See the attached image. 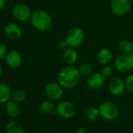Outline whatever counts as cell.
I'll use <instances>...</instances> for the list:
<instances>
[{
  "instance_id": "cell-27",
  "label": "cell",
  "mask_w": 133,
  "mask_h": 133,
  "mask_svg": "<svg viewBox=\"0 0 133 133\" xmlns=\"http://www.w3.org/2000/svg\"><path fill=\"white\" fill-rule=\"evenodd\" d=\"M58 46H59V48L60 49L65 50L66 49H68V47L69 46V45H68V42H66V40L65 39V40H61V41L59 42Z\"/></svg>"
},
{
  "instance_id": "cell-23",
  "label": "cell",
  "mask_w": 133,
  "mask_h": 133,
  "mask_svg": "<svg viewBox=\"0 0 133 133\" xmlns=\"http://www.w3.org/2000/svg\"><path fill=\"white\" fill-rule=\"evenodd\" d=\"M40 110L45 114H49L54 110V105L50 101H43L40 105Z\"/></svg>"
},
{
  "instance_id": "cell-24",
  "label": "cell",
  "mask_w": 133,
  "mask_h": 133,
  "mask_svg": "<svg viewBox=\"0 0 133 133\" xmlns=\"http://www.w3.org/2000/svg\"><path fill=\"white\" fill-rule=\"evenodd\" d=\"M100 73H101V75L105 78H109V77H110L112 75L113 70H112V68H110L109 65H104L103 68L101 69V72Z\"/></svg>"
},
{
  "instance_id": "cell-32",
  "label": "cell",
  "mask_w": 133,
  "mask_h": 133,
  "mask_svg": "<svg viewBox=\"0 0 133 133\" xmlns=\"http://www.w3.org/2000/svg\"><path fill=\"white\" fill-rule=\"evenodd\" d=\"M0 31H1V26H0Z\"/></svg>"
},
{
  "instance_id": "cell-17",
  "label": "cell",
  "mask_w": 133,
  "mask_h": 133,
  "mask_svg": "<svg viewBox=\"0 0 133 133\" xmlns=\"http://www.w3.org/2000/svg\"><path fill=\"white\" fill-rule=\"evenodd\" d=\"M12 98V91L9 85L0 82V103H7Z\"/></svg>"
},
{
  "instance_id": "cell-14",
  "label": "cell",
  "mask_w": 133,
  "mask_h": 133,
  "mask_svg": "<svg viewBox=\"0 0 133 133\" xmlns=\"http://www.w3.org/2000/svg\"><path fill=\"white\" fill-rule=\"evenodd\" d=\"M21 107L17 102L13 100H9L6 105V111L7 114L13 118L18 117L21 114Z\"/></svg>"
},
{
  "instance_id": "cell-13",
  "label": "cell",
  "mask_w": 133,
  "mask_h": 133,
  "mask_svg": "<svg viewBox=\"0 0 133 133\" xmlns=\"http://www.w3.org/2000/svg\"><path fill=\"white\" fill-rule=\"evenodd\" d=\"M5 33L11 39H17L22 35V28L16 23H10L5 27Z\"/></svg>"
},
{
  "instance_id": "cell-11",
  "label": "cell",
  "mask_w": 133,
  "mask_h": 133,
  "mask_svg": "<svg viewBox=\"0 0 133 133\" xmlns=\"http://www.w3.org/2000/svg\"><path fill=\"white\" fill-rule=\"evenodd\" d=\"M6 61L10 68H17L22 63V56L19 52L16 50H11L7 53L6 56Z\"/></svg>"
},
{
  "instance_id": "cell-4",
  "label": "cell",
  "mask_w": 133,
  "mask_h": 133,
  "mask_svg": "<svg viewBox=\"0 0 133 133\" xmlns=\"http://www.w3.org/2000/svg\"><path fill=\"white\" fill-rule=\"evenodd\" d=\"M56 113L63 119H70L75 116L77 109L73 103L70 101H62L57 104Z\"/></svg>"
},
{
  "instance_id": "cell-20",
  "label": "cell",
  "mask_w": 133,
  "mask_h": 133,
  "mask_svg": "<svg viewBox=\"0 0 133 133\" xmlns=\"http://www.w3.org/2000/svg\"><path fill=\"white\" fill-rule=\"evenodd\" d=\"M78 69V71H79V74H80L81 76L87 77V76H89L92 74V66L89 63H85L81 64Z\"/></svg>"
},
{
  "instance_id": "cell-21",
  "label": "cell",
  "mask_w": 133,
  "mask_h": 133,
  "mask_svg": "<svg viewBox=\"0 0 133 133\" xmlns=\"http://www.w3.org/2000/svg\"><path fill=\"white\" fill-rule=\"evenodd\" d=\"M85 114L86 119L89 121H95L99 117V116H100L99 108H96V107H90L87 109Z\"/></svg>"
},
{
  "instance_id": "cell-10",
  "label": "cell",
  "mask_w": 133,
  "mask_h": 133,
  "mask_svg": "<svg viewBox=\"0 0 133 133\" xmlns=\"http://www.w3.org/2000/svg\"><path fill=\"white\" fill-rule=\"evenodd\" d=\"M126 89L125 82L121 78H115L109 83V91L114 96H121Z\"/></svg>"
},
{
  "instance_id": "cell-7",
  "label": "cell",
  "mask_w": 133,
  "mask_h": 133,
  "mask_svg": "<svg viewBox=\"0 0 133 133\" xmlns=\"http://www.w3.org/2000/svg\"><path fill=\"white\" fill-rule=\"evenodd\" d=\"M131 8V0H111L110 9L118 16L126 14Z\"/></svg>"
},
{
  "instance_id": "cell-19",
  "label": "cell",
  "mask_w": 133,
  "mask_h": 133,
  "mask_svg": "<svg viewBox=\"0 0 133 133\" xmlns=\"http://www.w3.org/2000/svg\"><path fill=\"white\" fill-rule=\"evenodd\" d=\"M118 48L123 53L130 54L133 51V44L129 40L123 39L119 42Z\"/></svg>"
},
{
  "instance_id": "cell-22",
  "label": "cell",
  "mask_w": 133,
  "mask_h": 133,
  "mask_svg": "<svg viewBox=\"0 0 133 133\" xmlns=\"http://www.w3.org/2000/svg\"><path fill=\"white\" fill-rule=\"evenodd\" d=\"M26 98L27 94L23 90H16L14 92H12V99L17 103H21L24 101Z\"/></svg>"
},
{
  "instance_id": "cell-5",
  "label": "cell",
  "mask_w": 133,
  "mask_h": 133,
  "mask_svg": "<svg viewBox=\"0 0 133 133\" xmlns=\"http://www.w3.org/2000/svg\"><path fill=\"white\" fill-rule=\"evenodd\" d=\"M114 66L121 72H128L133 68V57L131 54L123 53L118 56L114 61Z\"/></svg>"
},
{
  "instance_id": "cell-31",
  "label": "cell",
  "mask_w": 133,
  "mask_h": 133,
  "mask_svg": "<svg viewBox=\"0 0 133 133\" xmlns=\"http://www.w3.org/2000/svg\"><path fill=\"white\" fill-rule=\"evenodd\" d=\"M45 133H52V132H49V131H48V132H45Z\"/></svg>"
},
{
  "instance_id": "cell-1",
  "label": "cell",
  "mask_w": 133,
  "mask_h": 133,
  "mask_svg": "<svg viewBox=\"0 0 133 133\" xmlns=\"http://www.w3.org/2000/svg\"><path fill=\"white\" fill-rule=\"evenodd\" d=\"M80 74L78 69L73 66L72 65H68L63 68L58 74L57 80L58 83L64 89H73L79 82Z\"/></svg>"
},
{
  "instance_id": "cell-33",
  "label": "cell",
  "mask_w": 133,
  "mask_h": 133,
  "mask_svg": "<svg viewBox=\"0 0 133 133\" xmlns=\"http://www.w3.org/2000/svg\"><path fill=\"white\" fill-rule=\"evenodd\" d=\"M132 2H133V0H132Z\"/></svg>"
},
{
  "instance_id": "cell-6",
  "label": "cell",
  "mask_w": 133,
  "mask_h": 133,
  "mask_svg": "<svg viewBox=\"0 0 133 133\" xmlns=\"http://www.w3.org/2000/svg\"><path fill=\"white\" fill-rule=\"evenodd\" d=\"M85 35L83 31L79 28H72L66 35V40L70 47H78L84 41Z\"/></svg>"
},
{
  "instance_id": "cell-18",
  "label": "cell",
  "mask_w": 133,
  "mask_h": 133,
  "mask_svg": "<svg viewBox=\"0 0 133 133\" xmlns=\"http://www.w3.org/2000/svg\"><path fill=\"white\" fill-rule=\"evenodd\" d=\"M6 133H24L23 126L17 121H10L6 128Z\"/></svg>"
},
{
  "instance_id": "cell-12",
  "label": "cell",
  "mask_w": 133,
  "mask_h": 133,
  "mask_svg": "<svg viewBox=\"0 0 133 133\" xmlns=\"http://www.w3.org/2000/svg\"><path fill=\"white\" fill-rule=\"evenodd\" d=\"M105 82V78L101 75V73H95L90 75L87 79V85L92 89H100Z\"/></svg>"
},
{
  "instance_id": "cell-9",
  "label": "cell",
  "mask_w": 133,
  "mask_h": 133,
  "mask_svg": "<svg viewBox=\"0 0 133 133\" xmlns=\"http://www.w3.org/2000/svg\"><path fill=\"white\" fill-rule=\"evenodd\" d=\"M45 92L49 99L58 100L62 97L63 94V89L59 83L49 82L45 87Z\"/></svg>"
},
{
  "instance_id": "cell-28",
  "label": "cell",
  "mask_w": 133,
  "mask_h": 133,
  "mask_svg": "<svg viewBox=\"0 0 133 133\" xmlns=\"http://www.w3.org/2000/svg\"><path fill=\"white\" fill-rule=\"evenodd\" d=\"M5 6V0H0V10H3Z\"/></svg>"
},
{
  "instance_id": "cell-16",
  "label": "cell",
  "mask_w": 133,
  "mask_h": 133,
  "mask_svg": "<svg viewBox=\"0 0 133 133\" xmlns=\"http://www.w3.org/2000/svg\"><path fill=\"white\" fill-rule=\"evenodd\" d=\"M78 59V54L73 47L66 49L63 53V59L68 65H73Z\"/></svg>"
},
{
  "instance_id": "cell-3",
  "label": "cell",
  "mask_w": 133,
  "mask_h": 133,
  "mask_svg": "<svg viewBox=\"0 0 133 133\" xmlns=\"http://www.w3.org/2000/svg\"><path fill=\"white\" fill-rule=\"evenodd\" d=\"M99 115L105 120L113 121L116 119L119 114L118 107L115 103L110 101H106L99 107Z\"/></svg>"
},
{
  "instance_id": "cell-2",
  "label": "cell",
  "mask_w": 133,
  "mask_h": 133,
  "mask_svg": "<svg viewBox=\"0 0 133 133\" xmlns=\"http://www.w3.org/2000/svg\"><path fill=\"white\" fill-rule=\"evenodd\" d=\"M31 24L39 31H47L51 28L52 18L50 15L45 10H37L31 14Z\"/></svg>"
},
{
  "instance_id": "cell-29",
  "label": "cell",
  "mask_w": 133,
  "mask_h": 133,
  "mask_svg": "<svg viewBox=\"0 0 133 133\" xmlns=\"http://www.w3.org/2000/svg\"><path fill=\"white\" fill-rule=\"evenodd\" d=\"M2 75H3V68H2V65L0 64V77L2 76Z\"/></svg>"
},
{
  "instance_id": "cell-25",
  "label": "cell",
  "mask_w": 133,
  "mask_h": 133,
  "mask_svg": "<svg viewBox=\"0 0 133 133\" xmlns=\"http://www.w3.org/2000/svg\"><path fill=\"white\" fill-rule=\"evenodd\" d=\"M124 82H125L126 89L130 92H133V74L128 75L126 78V80Z\"/></svg>"
},
{
  "instance_id": "cell-26",
  "label": "cell",
  "mask_w": 133,
  "mask_h": 133,
  "mask_svg": "<svg viewBox=\"0 0 133 133\" xmlns=\"http://www.w3.org/2000/svg\"><path fill=\"white\" fill-rule=\"evenodd\" d=\"M7 55V48L4 44H0V59H2Z\"/></svg>"
},
{
  "instance_id": "cell-30",
  "label": "cell",
  "mask_w": 133,
  "mask_h": 133,
  "mask_svg": "<svg viewBox=\"0 0 133 133\" xmlns=\"http://www.w3.org/2000/svg\"><path fill=\"white\" fill-rule=\"evenodd\" d=\"M130 54H131V56H132V57H133V51H132V52H131V53H130Z\"/></svg>"
},
{
  "instance_id": "cell-8",
  "label": "cell",
  "mask_w": 133,
  "mask_h": 133,
  "mask_svg": "<svg viewBox=\"0 0 133 133\" xmlns=\"http://www.w3.org/2000/svg\"><path fill=\"white\" fill-rule=\"evenodd\" d=\"M14 17L19 21L25 22L31 19V13L28 6L25 4L19 3L17 4L13 9Z\"/></svg>"
},
{
  "instance_id": "cell-15",
  "label": "cell",
  "mask_w": 133,
  "mask_h": 133,
  "mask_svg": "<svg viewBox=\"0 0 133 133\" xmlns=\"http://www.w3.org/2000/svg\"><path fill=\"white\" fill-rule=\"evenodd\" d=\"M97 59L99 63L103 65H108L113 60V53L108 49H101L97 54Z\"/></svg>"
}]
</instances>
